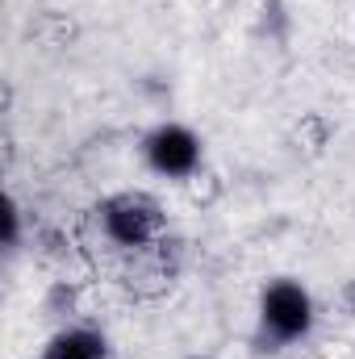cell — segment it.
I'll use <instances>...</instances> for the list:
<instances>
[{
  "label": "cell",
  "instance_id": "277c9868",
  "mask_svg": "<svg viewBox=\"0 0 355 359\" xmlns=\"http://www.w3.org/2000/svg\"><path fill=\"white\" fill-rule=\"evenodd\" d=\"M109 355V347H105V339L88 330V326H67V330H59L51 343H46V351L42 359H105Z\"/></svg>",
  "mask_w": 355,
  "mask_h": 359
},
{
  "label": "cell",
  "instance_id": "5b68a950",
  "mask_svg": "<svg viewBox=\"0 0 355 359\" xmlns=\"http://www.w3.org/2000/svg\"><path fill=\"white\" fill-rule=\"evenodd\" d=\"M293 359H314V355H293Z\"/></svg>",
  "mask_w": 355,
  "mask_h": 359
},
{
  "label": "cell",
  "instance_id": "3957f363",
  "mask_svg": "<svg viewBox=\"0 0 355 359\" xmlns=\"http://www.w3.org/2000/svg\"><path fill=\"white\" fill-rule=\"evenodd\" d=\"M147 163L159 172V176H196V163H201V142H196V134L192 130H184L176 121H168V126H159V130H151V138H147Z\"/></svg>",
  "mask_w": 355,
  "mask_h": 359
},
{
  "label": "cell",
  "instance_id": "8992f818",
  "mask_svg": "<svg viewBox=\"0 0 355 359\" xmlns=\"http://www.w3.org/2000/svg\"><path fill=\"white\" fill-rule=\"evenodd\" d=\"M196 359H201V355H196Z\"/></svg>",
  "mask_w": 355,
  "mask_h": 359
},
{
  "label": "cell",
  "instance_id": "7a4b0ae2",
  "mask_svg": "<svg viewBox=\"0 0 355 359\" xmlns=\"http://www.w3.org/2000/svg\"><path fill=\"white\" fill-rule=\"evenodd\" d=\"M260 326L272 343H297L314 330V297L297 280H272L260 297Z\"/></svg>",
  "mask_w": 355,
  "mask_h": 359
},
{
  "label": "cell",
  "instance_id": "6da1fadb",
  "mask_svg": "<svg viewBox=\"0 0 355 359\" xmlns=\"http://www.w3.org/2000/svg\"><path fill=\"white\" fill-rule=\"evenodd\" d=\"M100 226L117 247L142 251L151 243H159L163 234V213L147 192H117L100 205Z\"/></svg>",
  "mask_w": 355,
  "mask_h": 359
}]
</instances>
